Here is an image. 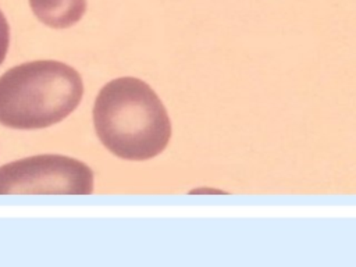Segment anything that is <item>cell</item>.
Instances as JSON below:
<instances>
[{"label": "cell", "mask_w": 356, "mask_h": 267, "mask_svg": "<svg viewBox=\"0 0 356 267\" xmlns=\"http://www.w3.org/2000/svg\"><path fill=\"white\" fill-rule=\"evenodd\" d=\"M97 138L114 156L142 161L160 154L171 138L167 110L143 81L122 76L107 82L93 104Z\"/></svg>", "instance_id": "6da1fadb"}, {"label": "cell", "mask_w": 356, "mask_h": 267, "mask_svg": "<svg viewBox=\"0 0 356 267\" xmlns=\"http://www.w3.org/2000/svg\"><path fill=\"white\" fill-rule=\"evenodd\" d=\"M82 78L56 60L18 64L0 76V124L21 131L63 121L81 103Z\"/></svg>", "instance_id": "7a4b0ae2"}, {"label": "cell", "mask_w": 356, "mask_h": 267, "mask_svg": "<svg viewBox=\"0 0 356 267\" xmlns=\"http://www.w3.org/2000/svg\"><path fill=\"white\" fill-rule=\"evenodd\" d=\"M93 171L85 163L61 154H38L0 167V195H90Z\"/></svg>", "instance_id": "3957f363"}, {"label": "cell", "mask_w": 356, "mask_h": 267, "mask_svg": "<svg viewBox=\"0 0 356 267\" xmlns=\"http://www.w3.org/2000/svg\"><path fill=\"white\" fill-rule=\"evenodd\" d=\"M33 15L46 26L65 29L81 21L86 0H29Z\"/></svg>", "instance_id": "277c9868"}, {"label": "cell", "mask_w": 356, "mask_h": 267, "mask_svg": "<svg viewBox=\"0 0 356 267\" xmlns=\"http://www.w3.org/2000/svg\"><path fill=\"white\" fill-rule=\"evenodd\" d=\"M10 44V26L7 18L0 10V64L4 61Z\"/></svg>", "instance_id": "5b68a950"}]
</instances>
